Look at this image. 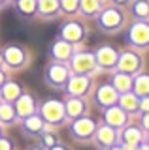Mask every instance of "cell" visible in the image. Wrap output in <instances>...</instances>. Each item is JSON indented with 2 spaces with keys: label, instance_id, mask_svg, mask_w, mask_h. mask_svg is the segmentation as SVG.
I'll return each instance as SVG.
<instances>
[{
  "label": "cell",
  "instance_id": "obj_28",
  "mask_svg": "<svg viewBox=\"0 0 149 150\" xmlns=\"http://www.w3.org/2000/svg\"><path fill=\"white\" fill-rule=\"evenodd\" d=\"M128 141H130V143H132V141H136V131H134V129L128 131Z\"/></svg>",
  "mask_w": 149,
  "mask_h": 150
},
{
  "label": "cell",
  "instance_id": "obj_30",
  "mask_svg": "<svg viewBox=\"0 0 149 150\" xmlns=\"http://www.w3.org/2000/svg\"><path fill=\"white\" fill-rule=\"evenodd\" d=\"M117 2H127V0H117Z\"/></svg>",
  "mask_w": 149,
  "mask_h": 150
},
{
  "label": "cell",
  "instance_id": "obj_24",
  "mask_svg": "<svg viewBox=\"0 0 149 150\" xmlns=\"http://www.w3.org/2000/svg\"><path fill=\"white\" fill-rule=\"evenodd\" d=\"M100 135H102V141H111V139H113V133L108 131V129H102Z\"/></svg>",
  "mask_w": 149,
  "mask_h": 150
},
{
  "label": "cell",
  "instance_id": "obj_17",
  "mask_svg": "<svg viewBox=\"0 0 149 150\" xmlns=\"http://www.w3.org/2000/svg\"><path fill=\"white\" fill-rule=\"evenodd\" d=\"M136 88H138V92L145 94L147 92V77H140L136 81Z\"/></svg>",
  "mask_w": 149,
  "mask_h": 150
},
{
  "label": "cell",
  "instance_id": "obj_7",
  "mask_svg": "<svg viewBox=\"0 0 149 150\" xmlns=\"http://www.w3.org/2000/svg\"><path fill=\"white\" fill-rule=\"evenodd\" d=\"M49 79L53 83H62L64 79H66V69H64L62 66H53V68L49 69Z\"/></svg>",
  "mask_w": 149,
  "mask_h": 150
},
{
  "label": "cell",
  "instance_id": "obj_10",
  "mask_svg": "<svg viewBox=\"0 0 149 150\" xmlns=\"http://www.w3.org/2000/svg\"><path fill=\"white\" fill-rule=\"evenodd\" d=\"M85 86H87V79H83V77H76L72 81V84H70V90L72 92H83L85 90Z\"/></svg>",
  "mask_w": 149,
  "mask_h": 150
},
{
  "label": "cell",
  "instance_id": "obj_3",
  "mask_svg": "<svg viewBox=\"0 0 149 150\" xmlns=\"http://www.w3.org/2000/svg\"><path fill=\"white\" fill-rule=\"evenodd\" d=\"M130 38H132V41H134V43H138V45L147 43V26L145 25L132 26V30H130Z\"/></svg>",
  "mask_w": 149,
  "mask_h": 150
},
{
  "label": "cell",
  "instance_id": "obj_2",
  "mask_svg": "<svg viewBox=\"0 0 149 150\" xmlns=\"http://www.w3.org/2000/svg\"><path fill=\"white\" fill-rule=\"evenodd\" d=\"M96 60H98L102 66H113L115 60H117V54H115V51L110 49V47H102L98 51V54H96Z\"/></svg>",
  "mask_w": 149,
  "mask_h": 150
},
{
  "label": "cell",
  "instance_id": "obj_12",
  "mask_svg": "<svg viewBox=\"0 0 149 150\" xmlns=\"http://www.w3.org/2000/svg\"><path fill=\"white\" fill-rule=\"evenodd\" d=\"M100 100L104 101V103H110V101H113V100H115V92L111 90V88L104 86V88L100 90Z\"/></svg>",
  "mask_w": 149,
  "mask_h": 150
},
{
  "label": "cell",
  "instance_id": "obj_25",
  "mask_svg": "<svg viewBox=\"0 0 149 150\" xmlns=\"http://www.w3.org/2000/svg\"><path fill=\"white\" fill-rule=\"evenodd\" d=\"M21 105H23L21 107V112H27V111L30 109V100H29V98H25V100L21 101Z\"/></svg>",
  "mask_w": 149,
  "mask_h": 150
},
{
  "label": "cell",
  "instance_id": "obj_4",
  "mask_svg": "<svg viewBox=\"0 0 149 150\" xmlns=\"http://www.w3.org/2000/svg\"><path fill=\"white\" fill-rule=\"evenodd\" d=\"M121 23V15L115 9H108V11H104V15H102V25L104 26H117Z\"/></svg>",
  "mask_w": 149,
  "mask_h": 150
},
{
  "label": "cell",
  "instance_id": "obj_11",
  "mask_svg": "<svg viewBox=\"0 0 149 150\" xmlns=\"http://www.w3.org/2000/svg\"><path fill=\"white\" fill-rule=\"evenodd\" d=\"M45 115L51 116V118H59V115H60V105L59 103H47V107H45Z\"/></svg>",
  "mask_w": 149,
  "mask_h": 150
},
{
  "label": "cell",
  "instance_id": "obj_23",
  "mask_svg": "<svg viewBox=\"0 0 149 150\" xmlns=\"http://www.w3.org/2000/svg\"><path fill=\"white\" fill-rule=\"evenodd\" d=\"M110 116L113 118L111 122H115V124H119V122H121V115H119L117 111H110V112H108V118H110Z\"/></svg>",
  "mask_w": 149,
  "mask_h": 150
},
{
  "label": "cell",
  "instance_id": "obj_9",
  "mask_svg": "<svg viewBox=\"0 0 149 150\" xmlns=\"http://www.w3.org/2000/svg\"><path fill=\"white\" fill-rule=\"evenodd\" d=\"M53 53H55V56H57V58H66V56H70V45L64 43V41H60V43H55Z\"/></svg>",
  "mask_w": 149,
  "mask_h": 150
},
{
  "label": "cell",
  "instance_id": "obj_14",
  "mask_svg": "<svg viewBox=\"0 0 149 150\" xmlns=\"http://www.w3.org/2000/svg\"><path fill=\"white\" fill-rule=\"evenodd\" d=\"M40 8H42V11H44V13L55 11V9H57V0H42Z\"/></svg>",
  "mask_w": 149,
  "mask_h": 150
},
{
  "label": "cell",
  "instance_id": "obj_5",
  "mask_svg": "<svg viewBox=\"0 0 149 150\" xmlns=\"http://www.w3.org/2000/svg\"><path fill=\"white\" fill-rule=\"evenodd\" d=\"M119 66H121V69H123V71H132V69L138 68V58L134 54L128 53V54H125L123 58H121Z\"/></svg>",
  "mask_w": 149,
  "mask_h": 150
},
{
  "label": "cell",
  "instance_id": "obj_1",
  "mask_svg": "<svg viewBox=\"0 0 149 150\" xmlns=\"http://www.w3.org/2000/svg\"><path fill=\"white\" fill-rule=\"evenodd\" d=\"M92 66H95V58H92L91 54H80V56H76V60H74V69L80 71V73L92 69Z\"/></svg>",
  "mask_w": 149,
  "mask_h": 150
},
{
  "label": "cell",
  "instance_id": "obj_21",
  "mask_svg": "<svg viewBox=\"0 0 149 150\" xmlns=\"http://www.w3.org/2000/svg\"><path fill=\"white\" fill-rule=\"evenodd\" d=\"M68 111L72 112V115H76L77 111H81V103H77V101H72V103H70V107H68Z\"/></svg>",
  "mask_w": 149,
  "mask_h": 150
},
{
  "label": "cell",
  "instance_id": "obj_27",
  "mask_svg": "<svg viewBox=\"0 0 149 150\" xmlns=\"http://www.w3.org/2000/svg\"><path fill=\"white\" fill-rule=\"evenodd\" d=\"M0 115L6 116V118H10V116H11V111L8 109V107H0Z\"/></svg>",
  "mask_w": 149,
  "mask_h": 150
},
{
  "label": "cell",
  "instance_id": "obj_20",
  "mask_svg": "<svg viewBox=\"0 0 149 150\" xmlns=\"http://www.w3.org/2000/svg\"><path fill=\"white\" fill-rule=\"evenodd\" d=\"M17 94H19V88H17L15 84H8L6 86V96L8 98H15Z\"/></svg>",
  "mask_w": 149,
  "mask_h": 150
},
{
  "label": "cell",
  "instance_id": "obj_6",
  "mask_svg": "<svg viewBox=\"0 0 149 150\" xmlns=\"http://www.w3.org/2000/svg\"><path fill=\"white\" fill-rule=\"evenodd\" d=\"M62 34H64L66 40H80L83 32H81V26L80 25H68V26H64Z\"/></svg>",
  "mask_w": 149,
  "mask_h": 150
},
{
  "label": "cell",
  "instance_id": "obj_8",
  "mask_svg": "<svg viewBox=\"0 0 149 150\" xmlns=\"http://www.w3.org/2000/svg\"><path fill=\"white\" fill-rule=\"evenodd\" d=\"M6 58H8L10 64H19L23 60V53L17 49V47H10V49L6 51Z\"/></svg>",
  "mask_w": 149,
  "mask_h": 150
},
{
  "label": "cell",
  "instance_id": "obj_13",
  "mask_svg": "<svg viewBox=\"0 0 149 150\" xmlns=\"http://www.w3.org/2000/svg\"><path fill=\"white\" fill-rule=\"evenodd\" d=\"M34 8H36L34 0H21V2H19V9H21L23 13H32V11H34Z\"/></svg>",
  "mask_w": 149,
  "mask_h": 150
},
{
  "label": "cell",
  "instance_id": "obj_16",
  "mask_svg": "<svg viewBox=\"0 0 149 150\" xmlns=\"http://www.w3.org/2000/svg\"><path fill=\"white\" fill-rule=\"evenodd\" d=\"M115 84L121 88V90H127L128 88V84H130V81H128V77H123V75H117V79H115Z\"/></svg>",
  "mask_w": 149,
  "mask_h": 150
},
{
  "label": "cell",
  "instance_id": "obj_22",
  "mask_svg": "<svg viewBox=\"0 0 149 150\" xmlns=\"http://www.w3.org/2000/svg\"><path fill=\"white\" fill-rule=\"evenodd\" d=\"M123 103H127L128 109H134V107H136V101H134V98H130V96H125L123 98Z\"/></svg>",
  "mask_w": 149,
  "mask_h": 150
},
{
  "label": "cell",
  "instance_id": "obj_31",
  "mask_svg": "<svg viewBox=\"0 0 149 150\" xmlns=\"http://www.w3.org/2000/svg\"><path fill=\"white\" fill-rule=\"evenodd\" d=\"M0 81H2V73H0Z\"/></svg>",
  "mask_w": 149,
  "mask_h": 150
},
{
  "label": "cell",
  "instance_id": "obj_26",
  "mask_svg": "<svg viewBox=\"0 0 149 150\" xmlns=\"http://www.w3.org/2000/svg\"><path fill=\"white\" fill-rule=\"evenodd\" d=\"M29 128H30V129H38V128H40L38 118H30V120H29Z\"/></svg>",
  "mask_w": 149,
  "mask_h": 150
},
{
  "label": "cell",
  "instance_id": "obj_15",
  "mask_svg": "<svg viewBox=\"0 0 149 150\" xmlns=\"http://www.w3.org/2000/svg\"><path fill=\"white\" fill-rule=\"evenodd\" d=\"M81 6H83V9L85 11H95L96 8H98V0H81Z\"/></svg>",
  "mask_w": 149,
  "mask_h": 150
},
{
  "label": "cell",
  "instance_id": "obj_19",
  "mask_svg": "<svg viewBox=\"0 0 149 150\" xmlns=\"http://www.w3.org/2000/svg\"><path fill=\"white\" fill-rule=\"evenodd\" d=\"M77 4H80V0H62V6L66 11H74L77 8Z\"/></svg>",
  "mask_w": 149,
  "mask_h": 150
},
{
  "label": "cell",
  "instance_id": "obj_29",
  "mask_svg": "<svg viewBox=\"0 0 149 150\" xmlns=\"http://www.w3.org/2000/svg\"><path fill=\"white\" fill-rule=\"evenodd\" d=\"M8 148H10V144H8V143H0V150H8Z\"/></svg>",
  "mask_w": 149,
  "mask_h": 150
},
{
  "label": "cell",
  "instance_id": "obj_18",
  "mask_svg": "<svg viewBox=\"0 0 149 150\" xmlns=\"http://www.w3.org/2000/svg\"><path fill=\"white\" fill-rule=\"evenodd\" d=\"M134 11L138 13V15H147V2H138L136 6H134Z\"/></svg>",
  "mask_w": 149,
  "mask_h": 150
}]
</instances>
